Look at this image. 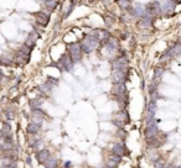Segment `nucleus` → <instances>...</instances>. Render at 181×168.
Masks as SVG:
<instances>
[{
	"label": "nucleus",
	"instance_id": "nucleus-15",
	"mask_svg": "<svg viewBox=\"0 0 181 168\" xmlns=\"http://www.w3.org/2000/svg\"><path fill=\"white\" fill-rule=\"evenodd\" d=\"M120 162V156H118V155H113L109 160H108L107 162V167L108 168H114L118 163Z\"/></svg>",
	"mask_w": 181,
	"mask_h": 168
},
{
	"label": "nucleus",
	"instance_id": "nucleus-3",
	"mask_svg": "<svg viewBox=\"0 0 181 168\" xmlns=\"http://www.w3.org/2000/svg\"><path fill=\"white\" fill-rule=\"evenodd\" d=\"M145 15L151 16L154 19H156L163 15V10H161V4L158 0L155 1H150L145 5Z\"/></svg>",
	"mask_w": 181,
	"mask_h": 168
},
{
	"label": "nucleus",
	"instance_id": "nucleus-30",
	"mask_svg": "<svg viewBox=\"0 0 181 168\" xmlns=\"http://www.w3.org/2000/svg\"><path fill=\"white\" fill-rule=\"evenodd\" d=\"M6 116H8V119L11 120V119L14 118V115H13V113H11V111H6Z\"/></svg>",
	"mask_w": 181,
	"mask_h": 168
},
{
	"label": "nucleus",
	"instance_id": "nucleus-35",
	"mask_svg": "<svg viewBox=\"0 0 181 168\" xmlns=\"http://www.w3.org/2000/svg\"><path fill=\"white\" fill-rule=\"evenodd\" d=\"M0 113H1V111H0Z\"/></svg>",
	"mask_w": 181,
	"mask_h": 168
},
{
	"label": "nucleus",
	"instance_id": "nucleus-13",
	"mask_svg": "<svg viewBox=\"0 0 181 168\" xmlns=\"http://www.w3.org/2000/svg\"><path fill=\"white\" fill-rule=\"evenodd\" d=\"M42 5H44V9L49 10L50 13H52V11H55V10L57 9L58 1H55V0H44Z\"/></svg>",
	"mask_w": 181,
	"mask_h": 168
},
{
	"label": "nucleus",
	"instance_id": "nucleus-7",
	"mask_svg": "<svg viewBox=\"0 0 181 168\" xmlns=\"http://www.w3.org/2000/svg\"><path fill=\"white\" fill-rule=\"evenodd\" d=\"M73 61H72L71 56L68 53H65L63 56L61 57L60 60V68L62 71H67V72H71L72 68H73Z\"/></svg>",
	"mask_w": 181,
	"mask_h": 168
},
{
	"label": "nucleus",
	"instance_id": "nucleus-20",
	"mask_svg": "<svg viewBox=\"0 0 181 168\" xmlns=\"http://www.w3.org/2000/svg\"><path fill=\"white\" fill-rule=\"evenodd\" d=\"M46 168H56L57 167V160L55 157H49V160L45 162Z\"/></svg>",
	"mask_w": 181,
	"mask_h": 168
},
{
	"label": "nucleus",
	"instance_id": "nucleus-31",
	"mask_svg": "<svg viewBox=\"0 0 181 168\" xmlns=\"http://www.w3.org/2000/svg\"><path fill=\"white\" fill-rule=\"evenodd\" d=\"M26 163L27 164H31V158H30V157H27V158H26Z\"/></svg>",
	"mask_w": 181,
	"mask_h": 168
},
{
	"label": "nucleus",
	"instance_id": "nucleus-32",
	"mask_svg": "<svg viewBox=\"0 0 181 168\" xmlns=\"http://www.w3.org/2000/svg\"><path fill=\"white\" fill-rule=\"evenodd\" d=\"M71 166V162H66L65 163V167H70Z\"/></svg>",
	"mask_w": 181,
	"mask_h": 168
},
{
	"label": "nucleus",
	"instance_id": "nucleus-22",
	"mask_svg": "<svg viewBox=\"0 0 181 168\" xmlns=\"http://www.w3.org/2000/svg\"><path fill=\"white\" fill-rule=\"evenodd\" d=\"M75 6H76V3H75V0H72V1L70 3V5H68V8L66 9V11H65V14H63V19H67V18L70 16V15L72 14V11H73Z\"/></svg>",
	"mask_w": 181,
	"mask_h": 168
},
{
	"label": "nucleus",
	"instance_id": "nucleus-34",
	"mask_svg": "<svg viewBox=\"0 0 181 168\" xmlns=\"http://www.w3.org/2000/svg\"><path fill=\"white\" fill-rule=\"evenodd\" d=\"M114 1H118V0H114Z\"/></svg>",
	"mask_w": 181,
	"mask_h": 168
},
{
	"label": "nucleus",
	"instance_id": "nucleus-26",
	"mask_svg": "<svg viewBox=\"0 0 181 168\" xmlns=\"http://www.w3.org/2000/svg\"><path fill=\"white\" fill-rule=\"evenodd\" d=\"M155 110H156V104H155V102H150L148 104V111L150 113H155Z\"/></svg>",
	"mask_w": 181,
	"mask_h": 168
},
{
	"label": "nucleus",
	"instance_id": "nucleus-17",
	"mask_svg": "<svg viewBox=\"0 0 181 168\" xmlns=\"http://www.w3.org/2000/svg\"><path fill=\"white\" fill-rule=\"evenodd\" d=\"M112 152H113V155H118V156L122 157L124 155V152H125V148H124V146L122 144H116L113 146Z\"/></svg>",
	"mask_w": 181,
	"mask_h": 168
},
{
	"label": "nucleus",
	"instance_id": "nucleus-2",
	"mask_svg": "<svg viewBox=\"0 0 181 168\" xmlns=\"http://www.w3.org/2000/svg\"><path fill=\"white\" fill-rule=\"evenodd\" d=\"M67 53L71 56L73 63L80 62L82 60V53H83L80 42H70L68 46H67Z\"/></svg>",
	"mask_w": 181,
	"mask_h": 168
},
{
	"label": "nucleus",
	"instance_id": "nucleus-16",
	"mask_svg": "<svg viewBox=\"0 0 181 168\" xmlns=\"http://www.w3.org/2000/svg\"><path fill=\"white\" fill-rule=\"evenodd\" d=\"M103 20H104L106 27L108 30H111L113 26H114V24H116V19L113 16H111V15H104V16H103Z\"/></svg>",
	"mask_w": 181,
	"mask_h": 168
},
{
	"label": "nucleus",
	"instance_id": "nucleus-11",
	"mask_svg": "<svg viewBox=\"0 0 181 168\" xmlns=\"http://www.w3.org/2000/svg\"><path fill=\"white\" fill-rule=\"evenodd\" d=\"M156 134H158V125H156V121L153 119L150 121H148L146 129H145V136L146 139H150V137H155Z\"/></svg>",
	"mask_w": 181,
	"mask_h": 168
},
{
	"label": "nucleus",
	"instance_id": "nucleus-8",
	"mask_svg": "<svg viewBox=\"0 0 181 168\" xmlns=\"http://www.w3.org/2000/svg\"><path fill=\"white\" fill-rule=\"evenodd\" d=\"M112 79L114 84H124L127 80V71L123 69H113Z\"/></svg>",
	"mask_w": 181,
	"mask_h": 168
},
{
	"label": "nucleus",
	"instance_id": "nucleus-14",
	"mask_svg": "<svg viewBox=\"0 0 181 168\" xmlns=\"http://www.w3.org/2000/svg\"><path fill=\"white\" fill-rule=\"evenodd\" d=\"M49 157H50L49 150H41L37 153V160H39L40 163H45V162L49 160Z\"/></svg>",
	"mask_w": 181,
	"mask_h": 168
},
{
	"label": "nucleus",
	"instance_id": "nucleus-19",
	"mask_svg": "<svg viewBox=\"0 0 181 168\" xmlns=\"http://www.w3.org/2000/svg\"><path fill=\"white\" fill-rule=\"evenodd\" d=\"M39 130H40V126H37V125L34 124V123H30L26 126V132L30 134V135H36V134L39 132Z\"/></svg>",
	"mask_w": 181,
	"mask_h": 168
},
{
	"label": "nucleus",
	"instance_id": "nucleus-5",
	"mask_svg": "<svg viewBox=\"0 0 181 168\" xmlns=\"http://www.w3.org/2000/svg\"><path fill=\"white\" fill-rule=\"evenodd\" d=\"M154 20H155L154 18L148 16V15H144V16H142L140 19H138V21H137L138 29L144 30V31H148V30L153 29V26H154Z\"/></svg>",
	"mask_w": 181,
	"mask_h": 168
},
{
	"label": "nucleus",
	"instance_id": "nucleus-12",
	"mask_svg": "<svg viewBox=\"0 0 181 168\" xmlns=\"http://www.w3.org/2000/svg\"><path fill=\"white\" fill-rule=\"evenodd\" d=\"M112 93L117 97H124L127 94V88H125V83L124 84H114L112 89Z\"/></svg>",
	"mask_w": 181,
	"mask_h": 168
},
{
	"label": "nucleus",
	"instance_id": "nucleus-9",
	"mask_svg": "<svg viewBox=\"0 0 181 168\" xmlns=\"http://www.w3.org/2000/svg\"><path fill=\"white\" fill-rule=\"evenodd\" d=\"M44 116H45V114L41 111V109L39 108L32 109V111H31V123H34L41 127V125L44 124Z\"/></svg>",
	"mask_w": 181,
	"mask_h": 168
},
{
	"label": "nucleus",
	"instance_id": "nucleus-4",
	"mask_svg": "<svg viewBox=\"0 0 181 168\" xmlns=\"http://www.w3.org/2000/svg\"><path fill=\"white\" fill-rule=\"evenodd\" d=\"M50 11L46 9H42L41 11H37V13H34V18H35V24L39 25L40 27L45 29L46 26L49 25L50 22Z\"/></svg>",
	"mask_w": 181,
	"mask_h": 168
},
{
	"label": "nucleus",
	"instance_id": "nucleus-23",
	"mask_svg": "<svg viewBox=\"0 0 181 168\" xmlns=\"http://www.w3.org/2000/svg\"><path fill=\"white\" fill-rule=\"evenodd\" d=\"M24 45H25V46H27L29 48L34 50V48H35V46H36V41L32 40V38H30V37H26V40H25V42H24Z\"/></svg>",
	"mask_w": 181,
	"mask_h": 168
},
{
	"label": "nucleus",
	"instance_id": "nucleus-25",
	"mask_svg": "<svg viewBox=\"0 0 181 168\" xmlns=\"http://www.w3.org/2000/svg\"><path fill=\"white\" fill-rule=\"evenodd\" d=\"M163 72L164 71L161 69V68H156V69H155V73H154V80L155 82H158L156 79H159V78L163 76Z\"/></svg>",
	"mask_w": 181,
	"mask_h": 168
},
{
	"label": "nucleus",
	"instance_id": "nucleus-33",
	"mask_svg": "<svg viewBox=\"0 0 181 168\" xmlns=\"http://www.w3.org/2000/svg\"><path fill=\"white\" fill-rule=\"evenodd\" d=\"M55 1H58V3H60V1H61V0H55Z\"/></svg>",
	"mask_w": 181,
	"mask_h": 168
},
{
	"label": "nucleus",
	"instance_id": "nucleus-28",
	"mask_svg": "<svg viewBox=\"0 0 181 168\" xmlns=\"http://www.w3.org/2000/svg\"><path fill=\"white\" fill-rule=\"evenodd\" d=\"M47 82H49L50 84H54V85H56V84H57V83H58V82H57V80H56V79H55V78H52V77H49V78H47Z\"/></svg>",
	"mask_w": 181,
	"mask_h": 168
},
{
	"label": "nucleus",
	"instance_id": "nucleus-10",
	"mask_svg": "<svg viewBox=\"0 0 181 168\" xmlns=\"http://www.w3.org/2000/svg\"><path fill=\"white\" fill-rule=\"evenodd\" d=\"M112 68H113V69H123V71H127V68H128V60L124 56L117 57L116 60L112 61Z\"/></svg>",
	"mask_w": 181,
	"mask_h": 168
},
{
	"label": "nucleus",
	"instance_id": "nucleus-21",
	"mask_svg": "<svg viewBox=\"0 0 181 168\" xmlns=\"http://www.w3.org/2000/svg\"><path fill=\"white\" fill-rule=\"evenodd\" d=\"M42 104H44V99L42 98H36V99H32V100L30 102V106L32 109H36V108L41 106Z\"/></svg>",
	"mask_w": 181,
	"mask_h": 168
},
{
	"label": "nucleus",
	"instance_id": "nucleus-24",
	"mask_svg": "<svg viewBox=\"0 0 181 168\" xmlns=\"http://www.w3.org/2000/svg\"><path fill=\"white\" fill-rule=\"evenodd\" d=\"M10 130H11L10 125H9L8 123H4V124H3V129H1L4 136H9V135H10Z\"/></svg>",
	"mask_w": 181,
	"mask_h": 168
},
{
	"label": "nucleus",
	"instance_id": "nucleus-1",
	"mask_svg": "<svg viewBox=\"0 0 181 168\" xmlns=\"http://www.w3.org/2000/svg\"><path fill=\"white\" fill-rule=\"evenodd\" d=\"M81 43V47H82V51H83V53H92V52H94L98 47L101 46V42L98 41L94 36H93L91 32L88 35H86L80 41Z\"/></svg>",
	"mask_w": 181,
	"mask_h": 168
},
{
	"label": "nucleus",
	"instance_id": "nucleus-6",
	"mask_svg": "<svg viewBox=\"0 0 181 168\" xmlns=\"http://www.w3.org/2000/svg\"><path fill=\"white\" fill-rule=\"evenodd\" d=\"M91 34L101 42V45H104L112 36L111 32H109V30H106V29H96V30L91 31Z\"/></svg>",
	"mask_w": 181,
	"mask_h": 168
},
{
	"label": "nucleus",
	"instance_id": "nucleus-27",
	"mask_svg": "<svg viewBox=\"0 0 181 168\" xmlns=\"http://www.w3.org/2000/svg\"><path fill=\"white\" fill-rule=\"evenodd\" d=\"M128 36H129V32H128V31H127V30H123L118 38L122 40V41H124V40H127V38H128Z\"/></svg>",
	"mask_w": 181,
	"mask_h": 168
},
{
	"label": "nucleus",
	"instance_id": "nucleus-29",
	"mask_svg": "<svg viewBox=\"0 0 181 168\" xmlns=\"http://www.w3.org/2000/svg\"><path fill=\"white\" fill-rule=\"evenodd\" d=\"M36 144H39V140H37V139H31V140L29 141V145H30V146H35Z\"/></svg>",
	"mask_w": 181,
	"mask_h": 168
},
{
	"label": "nucleus",
	"instance_id": "nucleus-18",
	"mask_svg": "<svg viewBox=\"0 0 181 168\" xmlns=\"http://www.w3.org/2000/svg\"><path fill=\"white\" fill-rule=\"evenodd\" d=\"M39 90H40L41 93L46 94V95H49V94L52 92V85H51L49 82H46L45 84H41V85L39 87Z\"/></svg>",
	"mask_w": 181,
	"mask_h": 168
}]
</instances>
